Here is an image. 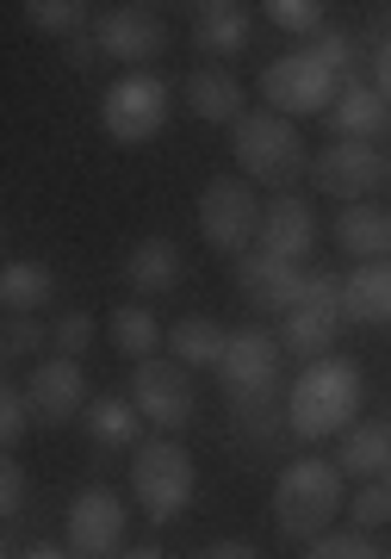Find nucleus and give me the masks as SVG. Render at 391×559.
Returning <instances> with one entry per match:
<instances>
[{
    "mask_svg": "<svg viewBox=\"0 0 391 559\" xmlns=\"http://www.w3.org/2000/svg\"><path fill=\"white\" fill-rule=\"evenodd\" d=\"M360 399H367V380H360L354 360H342V355L311 360L293 380V392H286V429L298 441H323L335 429H354L360 423Z\"/></svg>",
    "mask_w": 391,
    "mask_h": 559,
    "instance_id": "1",
    "label": "nucleus"
},
{
    "mask_svg": "<svg viewBox=\"0 0 391 559\" xmlns=\"http://www.w3.org/2000/svg\"><path fill=\"white\" fill-rule=\"evenodd\" d=\"M342 510H348V491H342V466H335V460H293V466L280 473L274 522H280V535L286 540L317 547Z\"/></svg>",
    "mask_w": 391,
    "mask_h": 559,
    "instance_id": "2",
    "label": "nucleus"
},
{
    "mask_svg": "<svg viewBox=\"0 0 391 559\" xmlns=\"http://www.w3.org/2000/svg\"><path fill=\"white\" fill-rule=\"evenodd\" d=\"M230 156L242 162V175L261 180V187H293L298 175H311V150L298 138L293 119H280V112H242L230 124Z\"/></svg>",
    "mask_w": 391,
    "mask_h": 559,
    "instance_id": "3",
    "label": "nucleus"
},
{
    "mask_svg": "<svg viewBox=\"0 0 391 559\" xmlns=\"http://www.w3.org/2000/svg\"><path fill=\"white\" fill-rule=\"evenodd\" d=\"M342 323H348V280H335L330 267H305V299L293 318H280V348L298 355L305 367L330 360Z\"/></svg>",
    "mask_w": 391,
    "mask_h": 559,
    "instance_id": "4",
    "label": "nucleus"
},
{
    "mask_svg": "<svg viewBox=\"0 0 391 559\" xmlns=\"http://www.w3.org/2000/svg\"><path fill=\"white\" fill-rule=\"evenodd\" d=\"M131 491H138V510L156 528H168V522L193 503L199 491V473H193V454L180 448V441H143L138 460H131Z\"/></svg>",
    "mask_w": 391,
    "mask_h": 559,
    "instance_id": "5",
    "label": "nucleus"
},
{
    "mask_svg": "<svg viewBox=\"0 0 391 559\" xmlns=\"http://www.w3.org/2000/svg\"><path fill=\"white\" fill-rule=\"evenodd\" d=\"M168 81L150 75V69H131V75H118L106 87V100H99V124H106V138L125 143V150H138V143L162 138V124H168Z\"/></svg>",
    "mask_w": 391,
    "mask_h": 559,
    "instance_id": "6",
    "label": "nucleus"
},
{
    "mask_svg": "<svg viewBox=\"0 0 391 559\" xmlns=\"http://www.w3.org/2000/svg\"><path fill=\"white\" fill-rule=\"evenodd\" d=\"M261 212H268V205L254 200L249 180L217 175V180H205V193H199V237L212 242L217 255L242 261L254 249V237H261Z\"/></svg>",
    "mask_w": 391,
    "mask_h": 559,
    "instance_id": "7",
    "label": "nucleus"
},
{
    "mask_svg": "<svg viewBox=\"0 0 391 559\" xmlns=\"http://www.w3.org/2000/svg\"><path fill=\"white\" fill-rule=\"evenodd\" d=\"M335 69L317 50H286L280 62H268L261 69V100H268V112H280V119H293V112H330L335 106Z\"/></svg>",
    "mask_w": 391,
    "mask_h": 559,
    "instance_id": "8",
    "label": "nucleus"
},
{
    "mask_svg": "<svg viewBox=\"0 0 391 559\" xmlns=\"http://www.w3.org/2000/svg\"><path fill=\"white\" fill-rule=\"evenodd\" d=\"M131 404L143 411V423H156L162 436L187 429L199 411L193 367H180V360H138L131 367Z\"/></svg>",
    "mask_w": 391,
    "mask_h": 559,
    "instance_id": "9",
    "label": "nucleus"
},
{
    "mask_svg": "<svg viewBox=\"0 0 391 559\" xmlns=\"http://www.w3.org/2000/svg\"><path fill=\"white\" fill-rule=\"evenodd\" d=\"M311 180H317V193L360 205L372 187L391 180V162H386V150H372V143H330L323 156H311Z\"/></svg>",
    "mask_w": 391,
    "mask_h": 559,
    "instance_id": "10",
    "label": "nucleus"
},
{
    "mask_svg": "<svg viewBox=\"0 0 391 559\" xmlns=\"http://www.w3.org/2000/svg\"><path fill=\"white\" fill-rule=\"evenodd\" d=\"M125 522H131V510L106 485H87L69 503V554L75 559H118L125 554Z\"/></svg>",
    "mask_w": 391,
    "mask_h": 559,
    "instance_id": "11",
    "label": "nucleus"
},
{
    "mask_svg": "<svg viewBox=\"0 0 391 559\" xmlns=\"http://www.w3.org/2000/svg\"><path fill=\"white\" fill-rule=\"evenodd\" d=\"M25 399H32L38 429H62V423L87 417V373H81V360H69V355L38 360L25 373Z\"/></svg>",
    "mask_w": 391,
    "mask_h": 559,
    "instance_id": "12",
    "label": "nucleus"
},
{
    "mask_svg": "<svg viewBox=\"0 0 391 559\" xmlns=\"http://www.w3.org/2000/svg\"><path fill=\"white\" fill-rule=\"evenodd\" d=\"M94 44L112 62H156L168 50V25L150 7H106L94 20Z\"/></svg>",
    "mask_w": 391,
    "mask_h": 559,
    "instance_id": "13",
    "label": "nucleus"
},
{
    "mask_svg": "<svg viewBox=\"0 0 391 559\" xmlns=\"http://www.w3.org/2000/svg\"><path fill=\"white\" fill-rule=\"evenodd\" d=\"M236 274V293L254 305V311H274V318H293L298 299H305V267H293V261H274L261 255V249H249L242 261H230Z\"/></svg>",
    "mask_w": 391,
    "mask_h": 559,
    "instance_id": "14",
    "label": "nucleus"
},
{
    "mask_svg": "<svg viewBox=\"0 0 391 559\" xmlns=\"http://www.w3.org/2000/svg\"><path fill=\"white\" fill-rule=\"evenodd\" d=\"M280 360H286V348H280L274 330H236L230 355H224V367H217L224 399H236V392H261V385H280Z\"/></svg>",
    "mask_w": 391,
    "mask_h": 559,
    "instance_id": "15",
    "label": "nucleus"
},
{
    "mask_svg": "<svg viewBox=\"0 0 391 559\" xmlns=\"http://www.w3.org/2000/svg\"><path fill=\"white\" fill-rule=\"evenodd\" d=\"M254 249L274 261H293V267H305V255L317 249V212L298 193H280L268 212H261V237H254Z\"/></svg>",
    "mask_w": 391,
    "mask_h": 559,
    "instance_id": "16",
    "label": "nucleus"
},
{
    "mask_svg": "<svg viewBox=\"0 0 391 559\" xmlns=\"http://www.w3.org/2000/svg\"><path fill=\"white\" fill-rule=\"evenodd\" d=\"M335 131V143H372L379 131H386V94L379 87H367V81H342V94H335V106L323 112Z\"/></svg>",
    "mask_w": 391,
    "mask_h": 559,
    "instance_id": "17",
    "label": "nucleus"
},
{
    "mask_svg": "<svg viewBox=\"0 0 391 559\" xmlns=\"http://www.w3.org/2000/svg\"><path fill=\"white\" fill-rule=\"evenodd\" d=\"M187 112H199L205 124H236L249 112V94H242V81H236L230 69L205 62V69L187 75Z\"/></svg>",
    "mask_w": 391,
    "mask_h": 559,
    "instance_id": "18",
    "label": "nucleus"
},
{
    "mask_svg": "<svg viewBox=\"0 0 391 559\" xmlns=\"http://www.w3.org/2000/svg\"><path fill=\"white\" fill-rule=\"evenodd\" d=\"M254 20L249 7H236V0H199L193 7V44L205 57H236L242 44H249Z\"/></svg>",
    "mask_w": 391,
    "mask_h": 559,
    "instance_id": "19",
    "label": "nucleus"
},
{
    "mask_svg": "<svg viewBox=\"0 0 391 559\" xmlns=\"http://www.w3.org/2000/svg\"><path fill=\"white\" fill-rule=\"evenodd\" d=\"M180 274H187V261H180V242L175 237H143L131 255H125V280L138 286L143 299H156V293H175Z\"/></svg>",
    "mask_w": 391,
    "mask_h": 559,
    "instance_id": "20",
    "label": "nucleus"
},
{
    "mask_svg": "<svg viewBox=\"0 0 391 559\" xmlns=\"http://www.w3.org/2000/svg\"><path fill=\"white\" fill-rule=\"evenodd\" d=\"M335 242H342V255H354V261H386L391 255V212L372 205V200L335 212Z\"/></svg>",
    "mask_w": 391,
    "mask_h": 559,
    "instance_id": "21",
    "label": "nucleus"
},
{
    "mask_svg": "<svg viewBox=\"0 0 391 559\" xmlns=\"http://www.w3.org/2000/svg\"><path fill=\"white\" fill-rule=\"evenodd\" d=\"M57 299V274H50V261H7V274H0V305H7V318H38L44 305Z\"/></svg>",
    "mask_w": 391,
    "mask_h": 559,
    "instance_id": "22",
    "label": "nucleus"
},
{
    "mask_svg": "<svg viewBox=\"0 0 391 559\" xmlns=\"http://www.w3.org/2000/svg\"><path fill=\"white\" fill-rule=\"evenodd\" d=\"M81 423H87V441H94L99 454H138V448H143V441H138L143 411L131 399H94Z\"/></svg>",
    "mask_w": 391,
    "mask_h": 559,
    "instance_id": "23",
    "label": "nucleus"
},
{
    "mask_svg": "<svg viewBox=\"0 0 391 559\" xmlns=\"http://www.w3.org/2000/svg\"><path fill=\"white\" fill-rule=\"evenodd\" d=\"M230 429L254 448H268V441L286 429V392L280 385H261V392H236L230 399Z\"/></svg>",
    "mask_w": 391,
    "mask_h": 559,
    "instance_id": "24",
    "label": "nucleus"
},
{
    "mask_svg": "<svg viewBox=\"0 0 391 559\" xmlns=\"http://www.w3.org/2000/svg\"><path fill=\"white\" fill-rule=\"evenodd\" d=\"M168 355L187 360V367H224V355H230V330L212 318H180L175 330H168Z\"/></svg>",
    "mask_w": 391,
    "mask_h": 559,
    "instance_id": "25",
    "label": "nucleus"
},
{
    "mask_svg": "<svg viewBox=\"0 0 391 559\" xmlns=\"http://www.w3.org/2000/svg\"><path fill=\"white\" fill-rule=\"evenodd\" d=\"M335 466L372 485V479L391 466V423H354L348 436H342V454H335Z\"/></svg>",
    "mask_w": 391,
    "mask_h": 559,
    "instance_id": "26",
    "label": "nucleus"
},
{
    "mask_svg": "<svg viewBox=\"0 0 391 559\" xmlns=\"http://www.w3.org/2000/svg\"><path fill=\"white\" fill-rule=\"evenodd\" d=\"M348 323H391V261H360L348 274Z\"/></svg>",
    "mask_w": 391,
    "mask_h": 559,
    "instance_id": "27",
    "label": "nucleus"
},
{
    "mask_svg": "<svg viewBox=\"0 0 391 559\" xmlns=\"http://www.w3.org/2000/svg\"><path fill=\"white\" fill-rule=\"evenodd\" d=\"M112 348L131 360V367H138V360H156V348H162L156 311H143V305H118L112 311Z\"/></svg>",
    "mask_w": 391,
    "mask_h": 559,
    "instance_id": "28",
    "label": "nucleus"
},
{
    "mask_svg": "<svg viewBox=\"0 0 391 559\" xmlns=\"http://www.w3.org/2000/svg\"><path fill=\"white\" fill-rule=\"evenodd\" d=\"M261 13H268L280 32H293V38H323V32H330V7H323V0H268Z\"/></svg>",
    "mask_w": 391,
    "mask_h": 559,
    "instance_id": "29",
    "label": "nucleus"
},
{
    "mask_svg": "<svg viewBox=\"0 0 391 559\" xmlns=\"http://www.w3.org/2000/svg\"><path fill=\"white\" fill-rule=\"evenodd\" d=\"M25 20H32V32H50V38H81L87 32V7L81 0H32Z\"/></svg>",
    "mask_w": 391,
    "mask_h": 559,
    "instance_id": "30",
    "label": "nucleus"
},
{
    "mask_svg": "<svg viewBox=\"0 0 391 559\" xmlns=\"http://www.w3.org/2000/svg\"><path fill=\"white\" fill-rule=\"evenodd\" d=\"M38 348H50V323L44 318H7V330H0V355L7 360H32Z\"/></svg>",
    "mask_w": 391,
    "mask_h": 559,
    "instance_id": "31",
    "label": "nucleus"
},
{
    "mask_svg": "<svg viewBox=\"0 0 391 559\" xmlns=\"http://www.w3.org/2000/svg\"><path fill=\"white\" fill-rule=\"evenodd\" d=\"M50 348L69 355V360H81L87 348H94V318H87V311H62V318L50 323Z\"/></svg>",
    "mask_w": 391,
    "mask_h": 559,
    "instance_id": "32",
    "label": "nucleus"
},
{
    "mask_svg": "<svg viewBox=\"0 0 391 559\" xmlns=\"http://www.w3.org/2000/svg\"><path fill=\"white\" fill-rule=\"evenodd\" d=\"M32 399H25V385H0V441L7 448H20V436L32 429Z\"/></svg>",
    "mask_w": 391,
    "mask_h": 559,
    "instance_id": "33",
    "label": "nucleus"
},
{
    "mask_svg": "<svg viewBox=\"0 0 391 559\" xmlns=\"http://www.w3.org/2000/svg\"><path fill=\"white\" fill-rule=\"evenodd\" d=\"M311 559H391L379 540H367L360 528H348V535H323L311 547Z\"/></svg>",
    "mask_w": 391,
    "mask_h": 559,
    "instance_id": "34",
    "label": "nucleus"
},
{
    "mask_svg": "<svg viewBox=\"0 0 391 559\" xmlns=\"http://www.w3.org/2000/svg\"><path fill=\"white\" fill-rule=\"evenodd\" d=\"M348 516H354V528H360V535H372V528H386V522H391V485H379V479H372L367 491H360V498L348 503Z\"/></svg>",
    "mask_w": 391,
    "mask_h": 559,
    "instance_id": "35",
    "label": "nucleus"
},
{
    "mask_svg": "<svg viewBox=\"0 0 391 559\" xmlns=\"http://www.w3.org/2000/svg\"><path fill=\"white\" fill-rule=\"evenodd\" d=\"M311 50H317L323 62H330V69H335L342 81H354V38H348V32H323V38H317Z\"/></svg>",
    "mask_w": 391,
    "mask_h": 559,
    "instance_id": "36",
    "label": "nucleus"
},
{
    "mask_svg": "<svg viewBox=\"0 0 391 559\" xmlns=\"http://www.w3.org/2000/svg\"><path fill=\"white\" fill-rule=\"evenodd\" d=\"M20 510H25V473L13 466V460H7V466H0V516L13 522Z\"/></svg>",
    "mask_w": 391,
    "mask_h": 559,
    "instance_id": "37",
    "label": "nucleus"
},
{
    "mask_svg": "<svg viewBox=\"0 0 391 559\" xmlns=\"http://www.w3.org/2000/svg\"><path fill=\"white\" fill-rule=\"evenodd\" d=\"M69 69L94 75V69H99V44H94V38H69Z\"/></svg>",
    "mask_w": 391,
    "mask_h": 559,
    "instance_id": "38",
    "label": "nucleus"
},
{
    "mask_svg": "<svg viewBox=\"0 0 391 559\" xmlns=\"http://www.w3.org/2000/svg\"><path fill=\"white\" fill-rule=\"evenodd\" d=\"M199 559H261V554H254L249 540H212V547H205Z\"/></svg>",
    "mask_w": 391,
    "mask_h": 559,
    "instance_id": "39",
    "label": "nucleus"
},
{
    "mask_svg": "<svg viewBox=\"0 0 391 559\" xmlns=\"http://www.w3.org/2000/svg\"><path fill=\"white\" fill-rule=\"evenodd\" d=\"M372 81H379V94H386V106H391V44L372 50Z\"/></svg>",
    "mask_w": 391,
    "mask_h": 559,
    "instance_id": "40",
    "label": "nucleus"
},
{
    "mask_svg": "<svg viewBox=\"0 0 391 559\" xmlns=\"http://www.w3.org/2000/svg\"><path fill=\"white\" fill-rule=\"evenodd\" d=\"M13 559H75V554H69V547H44L38 540V547H25V554H13Z\"/></svg>",
    "mask_w": 391,
    "mask_h": 559,
    "instance_id": "41",
    "label": "nucleus"
},
{
    "mask_svg": "<svg viewBox=\"0 0 391 559\" xmlns=\"http://www.w3.org/2000/svg\"><path fill=\"white\" fill-rule=\"evenodd\" d=\"M118 559H168V554H162V547H125Z\"/></svg>",
    "mask_w": 391,
    "mask_h": 559,
    "instance_id": "42",
    "label": "nucleus"
},
{
    "mask_svg": "<svg viewBox=\"0 0 391 559\" xmlns=\"http://www.w3.org/2000/svg\"><path fill=\"white\" fill-rule=\"evenodd\" d=\"M386 187H391V180H386Z\"/></svg>",
    "mask_w": 391,
    "mask_h": 559,
    "instance_id": "43",
    "label": "nucleus"
}]
</instances>
